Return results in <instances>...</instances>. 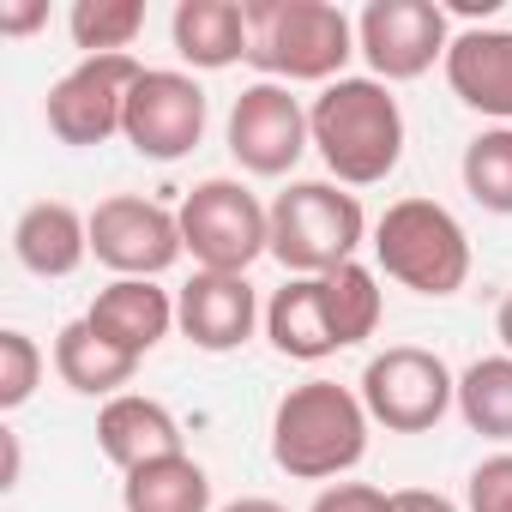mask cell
<instances>
[{
  "label": "cell",
  "instance_id": "cell-19",
  "mask_svg": "<svg viewBox=\"0 0 512 512\" xmlns=\"http://www.w3.org/2000/svg\"><path fill=\"white\" fill-rule=\"evenodd\" d=\"M175 55L199 73H223L235 61H247V13L241 0H181L169 19Z\"/></svg>",
  "mask_w": 512,
  "mask_h": 512
},
{
  "label": "cell",
  "instance_id": "cell-13",
  "mask_svg": "<svg viewBox=\"0 0 512 512\" xmlns=\"http://www.w3.org/2000/svg\"><path fill=\"white\" fill-rule=\"evenodd\" d=\"M260 296H253L247 278H229V272H193L181 290H175V326L193 350L205 356H229L253 338L260 326Z\"/></svg>",
  "mask_w": 512,
  "mask_h": 512
},
{
  "label": "cell",
  "instance_id": "cell-15",
  "mask_svg": "<svg viewBox=\"0 0 512 512\" xmlns=\"http://www.w3.org/2000/svg\"><path fill=\"white\" fill-rule=\"evenodd\" d=\"M85 320H91L97 338H109V344H121L127 356L145 362L169 338V326H175V296L157 290V278H115L109 290H97Z\"/></svg>",
  "mask_w": 512,
  "mask_h": 512
},
{
  "label": "cell",
  "instance_id": "cell-31",
  "mask_svg": "<svg viewBox=\"0 0 512 512\" xmlns=\"http://www.w3.org/2000/svg\"><path fill=\"white\" fill-rule=\"evenodd\" d=\"M0 452H7V470H0V488H19V434L13 428H0Z\"/></svg>",
  "mask_w": 512,
  "mask_h": 512
},
{
  "label": "cell",
  "instance_id": "cell-17",
  "mask_svg": "<svg viewBox=\"0 0 512 512\" xmlns=\"http://www.w3.org/2000/svg\"><path fill=\"white\" fill-rule=\"evenodd\" d=\"M97 446H103V458L121 476L139 470V464H157V458L187 452L181 446V422L157 398H145V392H121V398H109L97 410Z\"/></svg>",
  "mask_w": 512,
  "mask_h": 512
},
{
  "label": "cell",
  "instance_id": "cell-14",
  "mask_svg": "<svg viewBox=\"0 0 512 512\" xmlns=\"http://www.w3.org/2000/svg\"><path fill=\"white\" fill-rule=\"evenodd\" d=\"M446 85L464 109L512 127V31L500 25H470L446 49Z\"/></svg>",
  "mask_w": 512,
  "mask_h": 512
},
{
  "label": "cell",
  "instance_id": "cell-9",
  "mask_svg": "<svg viewBox=\"0 0 512 512\" xmlns=\"http://www.w3.org/2000/svg\"><path fill=\"white\" fill-rule=\"evenodd\" d=\"M452 37L458 31L434 0H368L356 19V55L368 61V79H380V85L422 79L434 61L446 67Z\"/></svg>",
  "mask_w": 512,
  "mask_h": 512
},
{
  "label": "cell",
  "instance_id": "cell-24",
  "mask_svg": "<svg viewBox=\"0 0 512 512\" xmlns=\"http://www.w3.org/2000/svg\"><path fill=\"white\" fill-rule=\"evenodd\" d=\"M458 175H464V193H470L482 211L512 217V127H488V133H476V139L464 145Z\"/></svg>",
  "mask_w": 512,
  "mask_h": 512
},
{
  "label": "cell",
  "instance_id": "cell-18",
  "mask_svg": "<svg viewBox=\"0 0 512 512\" xmlns=\"http://www.w3.org/2000/svg\"><path fill=\"white\" fill-rule=\"evenodd\" d=\"M266 338L290 362H326V356L344 350L338 332H332L320 278H290L284 290H272V302H266Z\"/></svg>",
  "mask_w": 512,
  "mask_h": 512
},
{
  "label": "cell",
  "instance_id": "cell-25",
  "mask_svg": "<svg viewBox=\"0 0 512 512\" xmlns=\"http://www.w3.org/2000/svg\"><path fill=\"white\" fill-rule=\"evenodd\" d=\"M67 31L85 55H127L145 31V7L139 0H79L67 13Z\"/></svg>",
  "mask_w": 512,
  "mask_h": 512
},
{
  "label": "cell",
  "instance_id": "cell-22",
  "mask_svg": "<svg viewBox=\"0 0 512 512\" xmlns=\"http://www.w3.org/2000/svg\"><path fill=\"white\" fill-rule=\"evenodd\" d=\"M458 416L482 440H512V356H482L458 374Z\"/></svg>",
  "mask_w": 512,
  "mask_h": 512
},
{
  "label": "cell",
  "instance_id": "cell-2",
  "mask_svg": "<svg viewBox=\"0 0 512 512\" xmlns=\"http://www.w3.org/2000/svg\"><path fill=\"white\" fill-rule=\"evenodd\" d=\"M314 151L338 187H380L404 157V109L380 79H338L308 103Z\"/></svg>",
  "mask_w": 512,
  "mask_h": 512
},
{
  "label": "cell",
  "instance_id": "cell-26",
  "mask_svg": "<svg viewBox=\"0 0 512 512\" xmlns=\"http://www.w3.org/2000/svg\"><path fill=\"white\" fill-rule=\"evenodd\" d=\"M43 350H37V338L31 332H19V326H7L0 332V410H19V404H31V392L43 386Z\"/></svg>",
  "mask_w": 512,
  "mask_h": 512
},
{
  "label": "cell",
  "instance_id": "cell-11",
  "mask_svg": "<svg viewBox=\"0 0 512 512\" xmlns=\"http://www.w3.org/2000/svg\"><path fill=\"white\" fill-rule=\"evenodd\" d=\"M229 157L247 169V175H290L302 163V151L314 145V127H308V109L302 97H290V85H247L235 103H229Z\"/></svg>",
  "mask_w": 512,
  "mask_h": 512
},
{
  "label": "cell",
  "instance_id": "cell-27",
  "mask_svg": "<svg viewBox=\"0 0 512 512\" xmlns=\"http://www.w3.org/2000/svg\"><path fill=\"white\" fill-rule=\"evenodd\" d=\"M464 506L470 512H512V452H494V458H482L470 470Z\"/></svg>",
  "mask_w": 512,
  "mask_h": 512
},
{
  "label": "cell",
  "instance_id": "cell-8",
  "mask_svg": "<svg viewBox=\"0 0 512 512\" xmlns=\"http://www.w3.org/2000/svg\"><path fill=\"white\" fill-rule=\"evenodd\" d=\"M139 73L145 67L133 55H79V67L49 85V103H43L49 133L73 151L109 145L127 127V97H133Z\"/></svg>",
  "mask_w": 512,
  "mask_h": 512
},
{
  "label": "cell",
  "instance_id": "cell-10",
  "mask_svg": "<svg viewBox=\"0 0 512 512\" xmlns=\"http://www.w3.org/2000/svg\"><path fill=\"white\" fill-rule=\"evenodd\" d=\"M91 253L115 278H163L181 260V217L145 193H109L91 211Z\"/></svg>",
  "mask_w": 512,
  "mask_h": 512
},
{
  "label": "cell",
  "instance_id": "cell-1",
  "mask_svg": "<svg viewBox=\"0 0 512 512\" xmlns=\"http://www.w3.org/2000/svg\"><path fill=\"white\" fill-rule=\"evenodd\" d=\"M247 67L272 85H338L356 55V19L332 0H241Z\"/></svg>",
  "mask_w": 512,
  "mask_h": 512
},
{
  "label": "cell",
  "instance_id": "cell-6",
  "mask_svg": "<svg viewBox=\"0 0 512 512\" xmlns=\"http://www.w3.org/2000/svg\"><path fill=\"white\" fill-rule=\"evenodd\" d=\"M181 247L193 253L199 272H229L247 278V266L272 253V205L253 199V187L211 175L181 199Z\"/></svg>",
  "mask_w": 512,
  "mask_h": 512
},
{
  "label": "cell",
  "instance_id": "cell-21",
  "mask_svg": "<svg viewBox=\"0 0 512 512\" xmlns=\"http://www.w3.org/2000/svg\"><path fill=\"white\" fill-rule=\"evenodd\" d=\"M121 512H211V476L187 452L139 464L121 482Z\"/></svg>",
  "mask_w": 512,
  "mask_h": 512
},
{
  "label": "cell",
  "instance_id": "cell-20",
  "mask_svg": "<svg viewBox=\"0 0 512 512\" xmlns=\"http://www.w3.org/2000/svg\"><path fill=\"white\" fill-rule=\"evenodd\" d=\"M55 374H61V386H73V392L109 404V398H121V386L139 374V356H127L121 344L97 338L91 320H73V326L55 332Z\"/></svg>",
  "mask_w": 512,
  "mask_h": 512
},
{
  "label": "cell",
  "instance_id": "cell-23",
  "mask_svg": "<svg viewBox=\"0 0 512 512\" xmlns=\"http://www.w3.org/2000/svg\"><path fill=\"white\" fill-rule=\"evenodd\" d=\"M320 290H326V314H332V332H338L344 350H350V344H368V338L380 332L386 302H380V272H374V266L350 260V266L326 272Z\"/></svg>",
  "mask_w": 512,
  "mask_h": 512
},
{
  "label": "cell",
  "instance_id": "cell-29",
  "mask_svg": "<svg viewBox=\"0 0 512 512\" xmlns=\"http://www.w3.org/2000/svg\"><path fill=\"white\" fill-rule=\"evenodd\" d=\"M49 19L43 0H0V37H31Z\"/></svg>",
  "mask_w": 512,
  "mask_h": 512
},
{
  "label": "cell",
  "instance_id": "cell-30",
  "mask_svg": "<svg viewBox=\"0 0 512 512\" xmlns=\"http://www.w3.org/2000/svg\"><path fill=\"white\" fill-rule=\"evenodd\" d=\"M392 512H458L446 494H434V488H398L392 494Z\"/></svg>",
  "mask_w": 512,
  "mask_h": 512
},
{
  "label": "cell",
  "instance_id": "cell-3",
  "mask_svg": "<svg viewBox=\"0 0 512 512\" xmlns=\"http://www.w3.org/2000/svg\"><path fill=\"white\" fill-rule=\"evenodd\" d=\"M362 392L338 380H302L272 410V464L296 482H338L368 458Z\"/></svg>",
  "mask_w": 512,
  "mask_h": 512
},
{
  "label": "cell",
  "instance_id": "cell-12",
  "mask_svg": "<svg viewBox=\"0 0 512 512\" xmlns=\"http://www.w3.org/2000/svg\"><path fill=\"white\" fill-rule=\"evenodd\" d=\"M205 121H211V103H205L199 79L169 73V67H145L139 85H133V97H127L121 139L139 157H151V163H181L205 139Z\"/></svg>",
  "mask_w": 512,
  "mask_h": 512
},
{
  "label": "cell",
  "instance_id": "cell-28",
  "mask_svg": "<svg viewBox=\"0 0 512 512\" xmlns=\"http://www.w3.org/2000/svg\"><path fill=\"white\" fill-rule=\"evenodd\" d=\"M314 512H392V494H380L368 482H326Z\"/></svg>",
  "mask_w": 512,
  "mask_h": 512
},
{
  "label": "cell",
  "instance_id": "cell-5",
  "mask_svg": "<svg viewBox=\"0 0 512 512\" xmlns=\"http://www.w3.org/2000/svg\"><path fill=\"white\" fill-rule=\"evenodd\" d=\"M374 260L392 284L416 296H458L470 278V235L440 199H398L374 223Z\"/></svg>",
  "mask_w": 512,
  "mask_h": 512
},
{
  "label": "cell",
  "instance_id": "cell-32",
  "mask_svg": "<svg viewBox=\"0 0 512 512\" xmlns=\"http://www.w3.org/2000/svg\"><path fill=\"white\" fill-rule=\"evenodd\" d=\"M217 512H290V506H278V500H266V494H241V500H229V506H217Z\"/></svg>",
  "mask_w": 512,
  "mask_h": 512
},
{
  "label": "cell",
  "instance_id": "cell-16",
  "mask_svg": "<svg viewBox=\"0 0 512 512\" xmlns=\"http://www.w3.org/2000/svg\"><path fill=\"white\" fill-rule=\"evenodd\" d=\"M13 253L31 278H73L91 260V217L67 199H37L13 223Z\"/></svg>",
  "mask_w": 512,
  "mask_h": 512
},
{
  "label": "cell",
  "instance_id": "cell-33",
  "mask_svg": "<svg viewBox=\"0 0 512 512\" xmlns=\"http://www.w3.org/2000/svg\"><path fill=\"white\" fill-rule=\"evenodd\" d=\"M494 332H500V344H506V356H512V290H506V302H500V314H494Z\"/></svg>",
  "mask_w": 512,
  "mask_h": 512
},
{
  "label": "cell",
  "instance_id": "cell-7",
  "mask_svg": "<svg viewBox=\"0 0 512 512\" xmlns=\"http://www.w3.org/2000/svg\"><path fill=\"white\" fill-rule=\"evenodd\" d=\"M362 410L368 422H380L386 434H428L452 404H458V380L452 368L422 350V344H392L362 368Z\"/></svg>",
  "mask_w": 512,
  "mask_h": 512
},
{
  "label": "cell",
  "instance_id": "cell-4",
  "mask_svg": "<svg viewBox=\"0 0 512 512\" xmlns=\"http://www.w3.org/2000/svg\"><path fill=\"white\" fill-rule=\"evenodd\" d=\"M368 211L338 181H290L272 199V260L290 278H326L356 260Z\"/></svg>",
  "mask_w": 512,
  "mask_h": 512
}]
</instances>
